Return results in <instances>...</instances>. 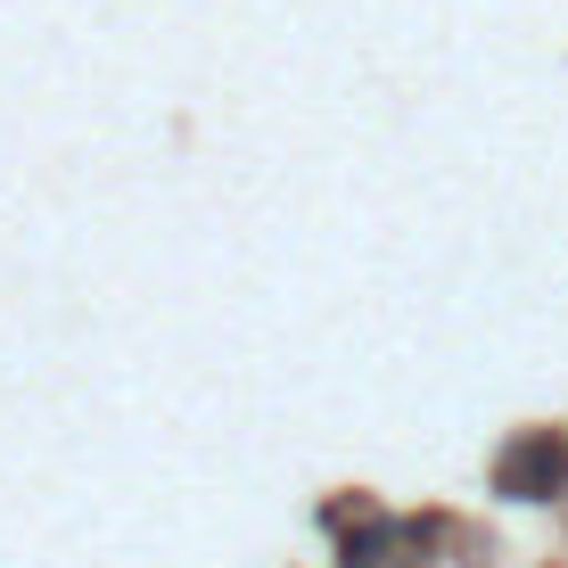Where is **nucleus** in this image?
<instances>
[{
	"label": "nucleus",
	"mask_w": 568,
	"mask_h": 568,
	"mask_svg": "<svg viewBox=\"0 0 568 568\" xmlns=\"http://www.w3.org/2000/svg\"><path fill=\"white\" fill-rule=\"evenodd\" d=\"M495 495H511V503H552V495H568V437H552V428L511 437V445H503V462H495Z\"/></svg>",
	"instance_id": "obj_1"
}]
</instances>
